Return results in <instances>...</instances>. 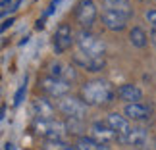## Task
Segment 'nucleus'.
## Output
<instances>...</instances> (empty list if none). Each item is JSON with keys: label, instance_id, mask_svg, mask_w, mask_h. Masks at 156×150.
I'll return each mask as SVG.
<instances>
[{"label": "nucleus", "instance_id": "obj_1", "mask_svg": "<svg viewBox=\"0 0 156 150\" xmlns=\"http://www.w3.org/2000/svg\"><path fill=\"white\" fill-rule=\"evenodd\" d=\"M114 96L116 89L104 79H91L81 87V98L87 106H106L114 100Z\"/></svg>", "mask_w": 156, "mask_h": 150}, {"label": "nucleus", "instance_id": "obj_2", "mask_svg": "<svg viewBox=\"0 0 156 150\" xmlns=\"http://www.w3.org/2000/svg\"><path fill=\"white\" fill-rule=\"evenodd\" d=\"M33 131L37 137H43L46 141H58L68 133V127H66L64 121H58L56 117L54 119H35Z\"/></svg>", "mask_w": 156, "mask_h": 150}, {"label": "nucleus", "instance_id": "obj_3", "mask_svg": "<svg viewBox=\"0 0 156 150\" xmlns=\"http://www.w3.org/2000/svg\"><path fill=\"white\" fill-rule=\"evenodd\" d=\"M75 43L81 54H87V56H93V58H104V43L89 29H83L77 35Z\"/></svg>", "mask_w": 156, "mask_h": 150}, {"label": "nucleus", "instance_id": "obj_4", "mask_svg": "<svg viewBox=\"0 0 156 150\" xmlns=\"http://www.w3.org/2000/svg\"><path fill=\"white\" fill-rule=\"evenodd\" d=\"M58 110L68 119H85L87 116V104L83 102V98L69 96V94L64 98H58Z\"/></svg>", "mask_w": 156, "mask_h": 150}, {"label": "nucleus", "instance_id": "obj_5", "mask_svg": "<svg viewBox=\"0 0 156 150\" xmlns=\"http://www.w3.org/2000/svg\"><path fill=\"white\" fill-rule=\"evenodd\" d=\"M39 87H41V91L46 92L48 96L52 98H64V96H68V92H69V83H66L62 79H56V77H44V79H41L39 81Z\"/></svg>", "mask_w": 156, "mask_h": 150}, {"label": "nucleus", "instance_id": "obj_6", "mask_svg": "<svg viewBox=\"0 0 156 150\" xmlns=\"http://www.w3.org/2000/svg\"><path fill=\"white\" fill-rule=\"evenodd\" d=\"M71 44H73V31H71V27L68 25V23L58 25V29L52 35V48H54V54H64Z\"/></svg>", "mask_w": 156, "mask_h": 150}, {"label": "nucleus", "instance_id": "obj_7", "mask_svg": "<svg viewBox=\"0 0 156 150\" xmlns=\"http://www.w3.org/2000/svg\"><path fill=\"white\" fill-rule=\"evenodd\" d=\"M75 19L83 29H89L97 19V4L94 0H79L75 8Z\"/></svg>", "mask_w": 156, "mask_h": 150}, {"label": "nucleus", "instance_id": "obj_8", "mask_svg": "<svg viewBox=\"0 0 156 150\" xmlns=\"http://www.w3.org/2000/svg\"><path fill=\"white\" fill-rule=\"evenodd\" d=\"M123 113L131 121H148L152 117V108L148 104H145V102H135V104L125 106Z\"/></svg>", "mask_w": 156, "mask_h": 150}, {"label": "nucleus", "instance_id": "obj_9", "mask_svg": "<svg viewBox=\"0 0 156 150\" xmlns=\"http://www.w3.org/2000/svg\"><path fill=\"white\" fill-rule=\"evenodd\" d=\"M127 16L119 14L116 10H104L102 12V23L106 29H110V31H123L125 27H127Z\"/></svg>", "mask_w": 156, "mask_h": 150}, {"label": "nucleus", "instance_id": "obj_10", "mask_svg": "<svg viewBox=\"0 0 156 150\" xmlns=\"http://www.w3.org/2000/svg\"><path fill=\"white\" fill-rule=\"evenodd\" d=\"M73 64L85 71H91V73L104 69V65H106L104 58H93V56H87V54H81V52L73 54Z\"/></svg>", "mask_w": 156, "mask_h": 150}, {"label": "nucleus", "instance_id": "obj_11", "mask_svg": "<svg viewBox=\"0 0 156 150\" xmlns=\"http://www.w3.org/2000/svg\"><path fill=\"white\" fill-rule=\"evenodd\" d=\"M54 113H56V108H54V104L48 98L37 96L33 100V116H35V119H54Z\"/></svg>", "mask_w": 156, "mask_h": 150}, {"label": "nucleus", "instance_id": "obj_12", "mask_svg": "<svg viewBox=\"0 0 156 150\" xmlns=\"http://www.w3.org/2000/svg\"><path fill=\"white\" fill-rule=\"evenodd\" d=\"M116 94H118L119 100L127 102V104H135V102H141V100H143V91H141V87L133 85V83H125V85H122V87L116 91Z\"/></svg>", "mask_w": 156, "mask_h": 150}, {"label": "nucleus", "instance_id": "obj_13", "mask_svg": "<svg viewBox=\"0 0 156 150\" xmlns=\"http://www.w3.org/2000/svg\"><path fill=\"white\" fill-rule=\"evenodd\" d=\"M106 123L110 125V127L114 129V133L118 135V141H122L125 135H127V131L131 129V125H129V119L125 117V116H119V113H110V116L106 117Z\"/></svg>", "mask_w": 156, "mask_h": 150}, {"label": "nucleus", "instance_id": "obj_14", "mask_svg": "<svg viewBox=\"0 0 156 150\" xmlns=\"http://www.w3.org/2000/svg\"><path fill=\"white\" fill-rule=\"evenodd\" d=\"M91 131H93V137L100 142H110V141H118V135L114 133V129L108 125L106 121H94L91 125Z\"/></svg>", "mask_w": 156, "mask_h": 150}, {"label": "nucleus", "instance_id": "obj_15", "mask_svg": "<svg viewBox=\"0 0 156 150\" xmlns=\"http://www.w3.org/2000/svg\"><path fill=\"white\" fill-rule=\"evenodd\" d=\"M48 73H50V77L62 79L66 83L75 79V69L71 68V65H68V64H60V62H52L48 65Z\"/></svg>", "mask_w": 156, "mask_h": 150}, {"label": "nucleus", "instance_id": "obj_16", "mask_svg": "<svg viewBox=\"0 0 156 150\" xmlns=\"http://www.w3.org/2000/svg\"><path fill=\"white\" fill-rule=\"evenodd\" d=\"M147 141H148V135H147L145 129H143V127H131V129L127 131V135H125L119 142H123V145H129V146L141 148V146L147 145Z\"/></svg>", "mask_w": 156, "mask_h": 150}, {"label": "nucleus", "instance_id": "obj_17", "mask_svg": "<svg viewBox=\"0 0 156 150\" xmlns=\"http://www.w3.org/2000/svg\"><path fill=\"white\" fill-rule=\"evenodd\" d=\"M75 150H106V145L94 137H79L75 142Z\"/></svg>", "mask_w": 156, "mask_h": 150}, {"label": "nucleus", "instance_id": "obj_18", "mask_svg": "<svg viewBox=\"0 0 156 150\" xmlns=\"http://www.w3.org/2000/svg\"><path fill=\"white\" fill-rule=\"evenodd\" d=\"M129 43L133 46H137V48H145V46L148 44V35L145 33V29L133 27L129 31Z\"/></svg>", "mask_w": 156, "mask_h": 150}, {"label": "nucleus", "instance_id": "obj_19", "mask_svg": "<svg viewBox=\"0 0 156 150\" xmlns=\"http://www.w3.org/2000/svg\"><path fill=\"white\" fill-rule=\"evenodd\" d=\"M106 8L108 10H116L119 14L131 17L133 16V8H131V2L129 0H106Z\"/></svg>", "mask_w": 156, "mask_h": 150}, {"label": "nucleus", "instance_id": "obj_20", "mask_svg": "<svg viewBox=\"0 0 156 150\" xmlns=\"http://www.w3.org/2000/svg\"><path fill=\"white\" fill-rule=\"evenodd\" d=\"M43 150H73V148L66 145L62 139H58V141H46L43 145Z\"/></svg>", "mask_w": 156, "mask_h": 150}, {"label": "nucleus", "instance_id": "obj_21", "mask_svg": "<svg viewBox=\"0 0 156 150\" xmlns=\"http://www.w3.org/2000/svg\"><path fill=\"white\" fill-rule=\"evenodd\" d=\"M66 127H68V133L79 135L81 129H83V119H68V121H66Z\"/></svg>", "mask_w": 156, "mask_h": 150}, {"label": "nucleus", "instance_id": "obj_22", "mask_svg": "<svg viewBox=\"0 0 156 150\" xmlns=\"http://www.w3.org/2000/svg\"><path fill=\"white\" fill-rule=\"evenodd\" d=\"M25 92H27V79L23 81V85L17 89V92H16V96H14V106H20L21 102H23V96H25Z\"/></svg>", "mask_w": 156, "mask_h": 150}, {"label": "nucleus", "instance_id": "obj_23", "mask_svg": "<svg viewBox=\"0 0 156 150\" xmlns=\"http://www.w3.org/2000/svg\"><path fill=\"white\" fill-rule=\"evenodd\" d=\"M145 17H147V21H148V23H151V25L156 29V8H151V10H147Z\"/></svg>", "mask_w": 156, "mask_h": 150}, {"label": "nucleus", "instance_id": "obj_24", "mask_svg": "<svg viewBox=\"0 0 156 150\" xmlns=\"http://www.w3.org/2000/svg\"><path fill=\"white\" fill-rule=\"evenodd\" d=\"M60 2H62V0H52V2H50V6H48V12H46V16H50L52 12L56 10V6H58Z\"/></svg>", "mask_w": 156, "mask_h": 150}, {"label": "nucleus", "instance_id": "obj_25", "mask_svg": "<svg viewBox=\"0 0 156 150\" xmlns=\"http://www.w3.org/2000/svg\"><path fill=\"white\" fill-rule=\"evenodd\" d=\"M8 25H12V19L8 21V19H6L4 23H2V31H6V29H8Z\"/></svg>", "mask_w": 156, "mask_h": 150}, {"label": "nucleus", "instance_id": "obj_26", "mask_svg": "<svg viewBox=\"0 0 156 150\" xmlns=\"http://www.w3.org/2000/svg\"><path fill=\"white\" fill-rule=\"evenodd\" d=\"M6 150H14V145H10V142H8V145H6Z\"/></svg>", "mask_w": 156, "mask_h": 150}]
</instances>
